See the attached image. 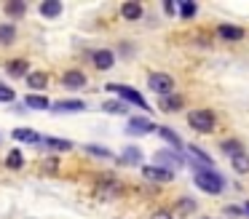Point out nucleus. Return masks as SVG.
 I'll return each mask as SVG.
<instances>
[{"instance_id": "obj_9", "label": "nucleus", "mask_w": 249, "mask_h": 219, "mask_svg": "<svg viewBox=\"0 0 249 219\" xmlns=\"http://www.w3.org/2000/svg\"><path fill=\"white\" fill-rule=\"evenodd\" d=\"M156 134L169 144V150H174V152H182V150H185V142L179 139V134L174 131V128H169V126H156Z\"/></svg>"}, {"instance_id": "obj_24", "label": "nucleus", "mask_w": 249, "mask_h": 219, "mask_svg": "<svg viewBox=\"0 0 249 219\" xmlns=\"http://www.w3.org/2000/svg\"><path fill=\"white\" fill-rule=\"evenodd\" d=\"M231 163H233V171H236V174H249V152L247 150L238 152V155H233Z\"/></svg>"}, {"instance_id": "obj_33", "label": "nucleus", "mask_w": 249, "mask_h": 219, "mask_svg": "<svg viewBox=\"0 0 249 219\" xmlns=\"http://www.w3.org/2000/svg\"><path fill=\"white\" fill-rule=\"evenodd\" d=\"M14 99H17V94H14L11 85H3V83H0V101L6 104V101H14Z\"/></svg>"}, {"instance_id": "obj_27", "label": "nucleus", "mask_w": 249, "mask_h": 219, "mask_svg": "<svg viewBox=\"0 0 249 219\" xmlns=\"http://www.w3.org/2000/svg\"><path fill=\"white\" fill-rule=\"evenodd\" d=\"M6 16H11V19H19V16L27 14V3L24 0H14V3H6Z\"/></svg>"}, {"instance_id": "obj_35", "label": "nucleus", "mask_w": 249, "mask_h": 219, "mask_svg": "<svg viewBox=\"0 0 249 219\" xmlns=\"http://www.w3.org/2000/svg\"><path fill=\"white\" fill-rule=\"evenodd\" d=\"M150 219H177V217H174V214H169V211H163V208H158V211H153Z\"/></svg>"}, {"instance_id": "obj_38", "label": "nucleus", "mask_w": 249, "mask_h": 219, "mask_svg": "<svg viewBox=\"0 0 249 219\" xmlns=\"http://www.w3.org/2000/svg\"><path fill=\"white\" fill-rule=\"evenodd\" d=\"M198 219H212V217H198Z\"/></svg>"}, {"instance_id": "obj_20", "label": "nucleus", "mask_w": 249, "mask_h": 219, "mask_svg": "<svg viewBox=\"0 0 249 219\" xmlns=\"http://www.w3.org/2000/svg\"><path fill=\"white\" fill-rule=\"evenodd\" d=\"M24 80H27V85L33 91H43L49 85V72H30Z\"/></svg>"}, {"instance_id": "obj_13", "label": "nucleus", "mask_w": 249, "mask_h": 219, "mask_svg": "<svg viewBox=\"0 0 249 219\" xmlns=\"http://www.w3.org/2000/svg\"><path fill=\"white\" fill-rule=\"evenodd\" d=\"M3 67H6V72L11 75V78H27L30 75V62L27 59H11V62H6Z\"/></svg>"}, {"instance_id": "obj_31", "label": "nucleus", "mask_w": 249, "mask_h": 219, "mask_svg": "<svg viewBox=\"0 0 249 219\" xmlns=\"http://www.w3.org/2000/svg\"><path fill=\"white\" fill-rule=\"evenodd\" d=\"M83 150H86L89 155H94V158H105V160H110V158H113V152H110L107 147H102V144H86Z\"/></svg>"}, {"instance_id": "obj_3", "label": "nucleus", "mask_w": 249, "mask_h": 219, "mask_svg": "<svg viewBox=\"0 0 249 219\" xmlns=\"http://www.w3.org/2000/svg\"><path fill=\"white\" fill-rule=\"evenodd\" d=\"M105 88H107L110 94H118L124 104H134V107H140V110H150L147 99H145V96H142L137 88H131V85H124V83H107Z\"/></svg>"}, {"instance_id": "obj_25", "label": "nucleus", "mask_w": 249, "mask_h": 219, "mask_svg": "<svg viewBox=\"0 0 249 219\" xmlns=\"http://www.w3.org/2000/svg\"><path fill=\"white\" fill-rule=\"evenodd\" d=\"M40 14H43L46 19H56V16L62 14V3L59 0H46V3H40Z\"/></svg>"}, {"instance_id": "obj_37", "label": "nucleus", "mask_w": 249, "mask_h": 219, "mask_svg": "<svg viewBox=\"0 0 249 219\" xmlns=\"http://www.w3.org/2000/svg\"><path fill=\"white\" fill-rule=\"evenodd\" d=\"M244 214H247V217H249V203H244Z\"/></svg>"}, {"instance_id": "obj_12", "label": "nucleus", "mask_w": 249, "mask_h": 219, "mask_svg": "<svg viewBox=\"0 0 249 219\" xmlns=\"http://www.w3.org/2000/svg\"><path fill=\"white\" fill-rule=\"evenodd\" d=\"M142 160H145V155H142V147H137V144H129V147H124V152H121L118 163H124V166H142Z\"/></svg>"}, {"instance_id": "obj_14", "label": "nucleus", "mask_w": 249, "mask_h": 219, "mask_svg": "<svg viewBox=\"0 0 249 219\" xmlns=\"http://www.w3.org/2000/svg\"><path fill=\"white\" fill-rule=\"evenodd\" d=\"M49 110H54V112H83L86 110V101H81V99H62V101H54Z\"/></svg>"}, {"instance_id": "obj_26", "label": "nucleus", "mask_w": 249, "mask_h": 219, "mask_svg": "<svg viewBox=\"0 0 249 219\" xmlns=\"http://www.w3.org/2000/svg\"><path fill=\"white\" fill-rule=\"evenodd\" d=\"M188 150H190V155L196 158V163H201L204 168H214V160H212V155H206L201 147H196V144H190Z\"/></svg>"}, {"instance_id": "obj_28", "label": "nucleus", "mask_w": 249, "mask_h": 219, "mask_svg": "<svg viewBox=\"0 0 249 219\" xmlns=\"http://www.w3.org/2000/svg\"><path fill=\"white\" fill-rule=\"evenodd\" d=\"M22 166H24V155H22V150H11V152L6 155V168L19 171Z\"/></svg>"}, {"instance_id": "obj_11", "label": "nucleus", "mask_w": 249, "mask_h": 219, "mask_svg": "<svg viewBox=\"0 0 249 219\" xmlns=\"http://www.w3.org/2000/svg\"><path fill=\"white\" fill-rule=\"evenodd\" d=\"M91 64L97 69H110L115 64V53L110 51V48H97V51L91 53Z\"/></svg>"}, {"instance_id": "obj_32", "label": "nucleus", "mask_w": 249, "mask_h": 219, "mask_svg": "<svg viewBox=\"0 0 249 219\" xmlns=\"http://www.w3.org/2000/svg\"><path fill=\"white\" fill-rule=\"evenodd\" d=\"M105 112H110V115H126V104L121 99H113V101H105L102 104Z\"/></svg>"}, {"instance_id": "obj_16", "label": "nucleus", "mask_w": 249, "mask_h": 219, "mask_svg": "<svg viewBox=\"0 0 249 219\" xmlns=\"http://www.w3.org/2000/svg\"><path fill=\"white\" fill-rule=\"evenodd\" d=\"M182 104H185L182 96L169 94V96H161V101H158V110H163V112H179V110H182Z\"/></svg>"}, {"instance_id": "obj_36", "label": "nucleus", "mask_w": 249, "mask_h": 219, "mask_svg": "<svg viewBox=\"0 0 249 219\" xmlns=\"http://www.w3.org/2000/svg\"><path fill=\"white\" fill-rule=\"evenodd\" d=\"M163 11H166V16H174L177 14V5H174L172 0H166V3H163Z\"/></svg>"}, {"instance_id": "obj_7", "label": "nucleus", "mask_w": 249, "mask_h": 219, "mask_svg": "<svg viewBox=\"0 0 249 219\" xmlns=\"http://www.w3.org/2000/svg\"><path fill=\"white\" fill-rule=\"evenodd\" d=\"M97 192H99V195H105V198H118L121 192H124V185H121L113 174H105V176H99V179H97Z\"/></svg>"}, {"instance_id": "obj_30", "label": "nucleus", "mask_w": 249, "mask_h": 219, "mask_svg": "<svg viewBox=\"0 0 249 219\" xmlns=\"http://www.w3.org/2000/svg\"><path fill=\"white\" fill-rule=\"evenodd\" d=\"M177 11H179V16H182L185 21H190L196 14H198V5H196L193 0H182V3L177 5Z\"/></svg>"}, {"instance_id": "obj_18", "label": "nucleus", "mask_w": 249, "mask_h": 219, "mask_svg": "<svg viewBox=\"0 0 249 219\" xmlns=\"http://www.w3.org/2000/svg\"><path fill=\"white\" fill-rule=\"evenodd\" d=\"M14 40H17V24L3 21L0 24V46H14Z\"/></svg>"}, {"instance_id": "obj_1", "label": "nucleus", "mask_w": 249, "mask_h": 219, "mask_svg": "<svg viewBox=\"0 0 249 219\" xmlns=\"http://www.w3.org/2000/svg\"><path fill=\"white\" fill-rule=\"evenodd\" d=\"M193 185L198 187L201 192L206 195H222L228 187L225 176L214 168H204V166H196V174H193Z\"/></svg>"}, {"instance_id": "obj_19", "label": "nucleus", "mask_w": 249, "mask_h": 219, "mask_svg": "<svg viewBox=\"0 0 249 219\" xmlns=\"http://www.w3.org/2000/svg\"><path fill=\"white\" fill-rule=\"evenodd\" d=\"M24 107H30V110H49L51 101L43 94H27L24 96Z\"/></svg>"}, {"instance_id": "obj_15", "label": "nucleus", "mask_w": 249, "mask_h": 219, "mask_svg": "<svg viewBox=\"0 0 249 219\" xmlns=\"http://www.w3.org/2000/svg\"><path fill=\"white\" fill-rule=\"evenodd\" d=\"M196 211H198V203H196L193 198L182 195V198L174 201V214H179V217H190V214H196Z\"/></svg>"}, {"instance_id": "obj_8", "label": "nucleus", "mask_w": 249, "mask_h": 219, "mask_svg": "<svg viewBox=\"0 0 249 219\" xmlns=\"http://www.w3.org/2000/svg\"><path fill=\"white\" fill-rule=\"evenodd\" d=\"M142 176H145L147 182H156V185H166V182H172L177 174H172V171L161 168V166L147 163V166H142Z\"/></svg>"}, {"instance_id": "obj_5", "label": "nucleus", "mask_w": 249, "mask_h": 219, "mask_svg": "<svg viewBox=\"0 0 249 219\" xmlns=\"http://www.w3.org/2000/svg\"><path fill=\"white\" fill-rule=\"evenodd\" d=\"M147 88L158 96H169V94H174V78L166 72H153L147 78Z\"/></svg>"}, {"instance_id": "obj_17", "label": "nucleus", "mask_w": 249, "mask_h": 219, "mask_svg": "<svg viewBox=\"0 0 249 219\" xmlns=\"http://www.w3.org/2000/svg\"><path fill=\"white\" fill-rule=\"evenodd\" d=\"M217 35H220L222 40H228V43H236V40L244 37V30L241 27H233V24H220L217 27Z\"/></svg>"}, {"instance_id": "obj_21", "label": "nucleus", "mask_w": 249, "mask_h": 219, "mask_svg": "<svg viewBox=\"0 0 249 219\" xmlns=\"http://www.w3.org/2000/svg\"><path fill=\"white\" fill-rule=\"evenodd\" d=\"M14 139H17V142H27V144H38L40 134L33 131V128H14Z\"/></svg>"}, {"instance_id": "obj_34", "label": "nucleus", "mask_w": 249, "mask_h": 219, "mask_svg": "<svg viewBox=\"0 0 249 219\" xmlns=\"http://www.w3.org/2000/svg\"><path fill=\"white\" fill-rule=\"evenodd\" d=\"M225 214L228 217H244V208L241 206H225Z\"/></svg>"}, {"instance_id": "obj_10", "label": "nucleus", "mask_w": 249, "mask_h": 219, "mask_svg": "<svg viewBox=\"0 0 249 219\" xmlns=\"http://www.w3.org/2000/svg\"><path fill=\"white\" fill-rule=\"evenodd\" d=\"M62 85H65L67 91H81L83 85H86V75H83L81 69H67V72L62 75Z\"/></svg>"}, {"instance_id": "obj_6", "label": "nucleus", "mask_w": 249, "mask_h": 219, "mask_svg": "<svg viewBox=\"0 0 249 219\" xmlns=\"http://www.w3.org/2000/svg\"><path fill=\"white\" fill-rule=\"evenodd\" d=\"M150 131H156V123L147 120L145 115H131L129 118V126H126V134H129V136H147Z\"/></svg>"}, {"instance_id": "obj_22", "label": "nucleus", "mask_w": 249, "mask_h": 219, "mask_svg": "<svg viewBox=\"0 0 249 219\" xmlns=\"http://www.w3.org/2000/svg\"><path fill=\"white\" fill-rule=\"evenodd\" d=\"M40 142L46 144V150H56V152H67V150H72V142H67V139L46 136V139H40Z\"/></svg>"}, {"instance_id": "obj_4", "label": "nucleus", "mask_w": 249, "mask_h": 219, "mask_svg": "<svg viewBox=\"0 0 249 219\" xmlns=\"http://www.w3.org/2000/svg\"><path fill=\"white\" fill-rule=\"evenodd\" d=\"M185 163H188V158L182 152H174V150H158L156 158H153V166H161V168L172 171V174H177Z\"/></svg>"}, {"instance_id": "obj_29", "label": "nucleus", "mask_w": 249, "mask_h": 219, "mask_svg": "<svg viewBox=\"0 0 249 219\" xmlns=\"http://www.w3.org/2000/svg\"><path fill=\"white\" fill-rule=\"evenodd\" d=\"M220 152H225V155H238V152H244V144L238 142V139H225V142H220Z\"/></svg>"}, {"instance_id": "obj_23", "label": "nucleus", "mask_w": 249, "mask_h": 219, "mask_svg": "<svg viewBox=\"0 0 249 219\" xmlns=\"http://www.w3.org/2000/svg\"><path fill=\"white\" fill-rule=\"evenodd\" d=\"M121 16H124L126 21L142 19V5L140 3H124V5H121Z\"/></svg>"}, {"instance_id": "obj_2", "label": "nucleus", "mask_w": 249, "mask_h": 219, "mask_svg": "<svg viewBox=\"0 0 249 219\" xmlns=\"http://www.w3.org/2000/svg\"><path fill=\"white\" fill-rule=\"evenodd\" d=\"M188 126L198 134H212L217 126V115L212 110H206V107H198V110L188 112Z\"/></svg>"}]
</instances>
